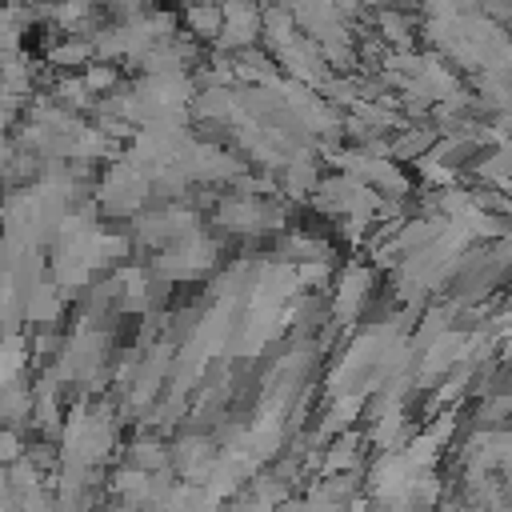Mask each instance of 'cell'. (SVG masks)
I'll list each match as a JSON object with an SVG mask.
<instances>
[{
  "label": "cell",
  "mask_w": 512,
  "mask_h": 512,
  "mask_svg": "<svg viewBox=\"0 0 512 512\" xmlns=\"http://www.w3.org/2000/svg\"><path fill=\"white\" fill-rule=\"evenodd\" d=\"M12 456H20V452H16V440L4 436V440H0V460H12Z\"/></svg>",
  "instance_id": "6da1fadb"
}]
</instances>
